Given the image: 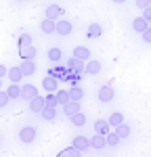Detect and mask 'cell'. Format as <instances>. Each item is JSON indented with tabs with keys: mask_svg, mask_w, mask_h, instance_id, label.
<instances>
[{
	"mask_svg": "<svg viewBox=\"0 0 151 157\" xmlns=\"http://www.w3.org/2000/svg\"><path fill=\"white\" fill-rule=\"evenodd\" d=\"M6 105H9V94H6V90H0V109Z\"/></svg>",
	"mask_w": 151,
	"mask_h": 157,
	"instance_id": "34",
	"label": "cell"
},
{
	"mask_svg": "<svg viewBox=\"0 0 151 157\" xmlns=\"http://www.w3.org/2000/svg\"><path fill=\"white\" fill-rule=\"evenodd\" d=\"M80 111V101H69V103H65L63 105V113L69 117V115H74V113H78Z\"/></svg>",
	"mask_w": 151,
	"mask_h": 157,
	"instance_id": "15",
	"label": "cell"
},
{
	"mask_svg": "<svg viewBox=\"0 0 151 157\" xmlns=\"http://www.w3.org/2000/svg\"><path fill=\"white\" fill-rule=\"evenodd\" d=\"M25 46H32V36L29 34H21L19 36V48H25Z\"/></svg>",
	"mask_w": 151,
	"mask_h": 157,
	"instance_id": "31",
	"label": "cell"
},
{
	"mask_svg": "<svg viewBox=\"0 0 151 157\" xmlns=\"http://www.w3.org/2000/svg\"><path fill=\"white\" fill-rule=\"evenodd\" d=\"M120 140H122V138H120L115 132H111V130L105 134V143H107V147H118V145H120Z\"/></svg>",
	"mask_w": 151,
	"mask_h": 157,
	"instance_id": "21",
	"label": "cell"
},
{
	"mask_svg": "<svg viewBox=\"0 0 151 157\" xmlns=\"http://www.w3.org/2000/svg\"><path fill=\"white\" fill-rule=\"evenodd\" d=\"M111 2H115V4H122V2H126V0H111Z\"/></svg>",
	"mask_w": 151,
	"mask_h": 157,
	"instance_id": "40",
	"label": "cell"
},
{
	"mask_svg": "<svg viewBox=\"0 0 151 157\" xmlns=\"http://www.w3.org/2000/svg\"><path fill=\"white\" fill-rule=\"evenodd\" d=\"M40 115H42V120H46V121L55 120L57 117V107H44L40 111Z\"/></svg>",
	"mask_w": 151,
	"mask_h": 157,
	"instance_id": "20",
	"label": "cell"
},
{
	"mask_svg": "<svg viewBox=\"0 0 151 157\" xmlns=\"http://www.w3.org/2000/svg\"><path fill=\"white\" fill-rule=\"evenodd\" d=\"M72 57H76V59H80V61H84V63H86V61L90 59V50H88L86 46H76Z\"/></svg>",
	"mask_w": 151,
	"mask_h": 157,
	"instance_id": "14",
	"label": "cell"
},
{
	"mask_svg": "<svg viewBox=\"0 0 151 157\" xmlns=\"http://www.w3.org/2000/svg\"><path fill=\"white\" fill-rule=\"evenodd\" d=\"M65 153H67L69 157H82V151H78L76 147H67V149H65Z\"/></svg>",
	"mask_w": 151,
	"mask_h": 157,
	"instance_id": "33",
	"label": "cell"
},
{
	"mask_svg": "<svg viewBox=\"0 0 151 157\" xmlns=\"http://www.w3.org/2000/svg\"><path fill=\"white\" fill-rule=\"evenodd\" d=\"M55 23H57V21H52V19H48V17H44L42 23H40V29H42L44 34H55Z\"/></svg>",
	"mask_w": 151,
	"mask_h": 157,
	"instance_id": "19",
	"label": "cell"
},
{
	"mask_svg": "<svg viewBox=\"0 0 151 157\" xmlns=\"http://www.w3.org/2000/svg\"><path fill=\"white\" fill-rule=\"evenodd\" d=\"M143 17L147 19V23H151V6H147V9H143Z\"/></svg>",
	"mask_w": 151,
	"mask_h": 157,
	"instance_id": "37",
	"label": "cell"
},
{
	"mask_svg": "<svg viewBox=\"0 0 151 157\" xmlns=\"http://www.w3.org/2000/svg\"><path fill=\"white\" fill-rule=\"evenodd\" d=\"M84 65H86V63H84V61H80V59H76V57H72V59L67 61V69H72V71H84Z\"/></svg>",
	"mask_w": 151,
	"mask_h": 157,
	"instance_id": "17",
	"label": "cell"
},
{
	"mask_svg": "<svg viewBox=\"0 0 151 157\" xmlns=\"http://www.w3.org/2000/svg\"><path fill=\"white\" fill-rule=\"evenodd\" d=\"M63 15H65V11H63L59 4H48L46 11H44V17H48L52 21H59V17H63Z\"/></svg>",
	"mask_w": 151,
	"mask_h": 157,
	"instance_id": "3",
	"label": "cell"
},
{
	"mask_svg": "<svg viewBox=\"0 0 151 157\" xmlns=\"http://www.w3.org/2000/svg\"><path fill=\"white\" fill-rule=\"evenodd\" d=\"M90 147L97 149V151L105 149V147H107V143H105V134H92V138H90Z\"/></svg>",
	"mask_w": 151,
	"mask_h": 157,
	"instance_id": "11",
	"label": "cell"
},
{
	"mask_svg": "<svg viewBox=\"0 0 151 157\" xmlns=\"http://www.w3.org/2000/svg\"><path fill=\"white\" fill-rule=\"evenodd\" d=\"M34 97H38V88H36L34 84L21 86V98H25V101H32Z\"/></svg>",
	"mask_w": 151,
	"mask_h": 157,
	"instance_id": "9",
	"label": "cell"
},
{
	"mask_svg": "<svg viewBox=\"0 0 151 157\" xmlns=\"http://www.w3.org/2000/svg\"><path fill=\"white\" fill-rule=\"evenodd\" d=\"M19 2H21V0H19Z\"/></svg>",
	"mask_w": 151,
	"mask_h": 157,
	"instance_id": "42",
	"label": "cell"
},
{
	"mask_svg": "<svg viewBox=\"0 0 151 157\" xmlns=\"http://www.w3.org/2000/svg\"><path fill=\"white\" fill-rule=\"evenodd\" d=\"M55 34H59V36H69V34H72V23H69L67 19H59V21L55 23Z\"/></svg>",
	"mask_w": 151,
	"mask_h": 157,
	"instance_id": "4",
	"label": "cell"
},
{
	"mask_svg": "<svg viewBox=\"0 0 151 157\" xmlns=\"http://www.w3.org/2000/svg\"><path fill=\"white\" fill-rule=\"evenodd\" d=\"M6 94H9V98H21V86L19 84H9Z\"/></svg>",
	"mask_w": 151,
	"mask_h": 157,
	"instance_id": "22",
	"label": "cell"
},
{
	"mask_svg": "<svg viewBox=\"0 0 151 157\" xmlns=\"http://www.w3.org/2000/svg\"><path fill=\"white\" fill-rule=\"evenodd\" d=\"M101 71V61L97 59H88L86 65H84V73H88V75H97V73Z\"/></svg>",
	"mask_w": 151,
	"mask_h": 157,
	"instance_id": "5",
	"label": "cell"
},
{
	"mask_svg": "<svg viewBox=\"0 0 151 157\" xmlns=\"http://www.w3.org/2000/svg\"><path fill=\"white\" fill-rule=\"evenodd\" d=\"M34 138H36V128H34V126H23V128L19 130V140H21V143L29 145V143H34Z\"/></svg>",
	"mask_w": 151,
	"mask_h": 157,
	"instance_id": "2",
	"label": "cell"
},
{
	"mask_svg": "<svg viewBox=\"0 0 151 157\" xmlns=\"http://www.w3.org/2000/svg\"><path fill=\"white\" fill-rule=\"evenodd\" d=\"M113 132L118 134L120 138H128V136H130V126H128V124H120V126H115Z\"/></svg>",
	"mask_w": 151,
	"mask_h": 157,
	"instance_id": "25",
	"label": "cell"
},
{
	"mask_svg": "<svg viewBox=\"0 0 151 157\" xmlns=\"http://www.w3.org/2000/svg\"><path fill=\"white\" fill-rule=\"evenodd\" d=\"M65 73H67V67H59V69H57V67H52V69L48 71V75L57 78V80H63V78H65Z\"/></svg>",
	"mask_w": 151,
	"mask_h": 157,
	"instance_id": "30",
	"label": "cell"
},
{
	"mask_svg": "<svg viewBox=\"0 0 151 157\" xmlns=\"http://www.w3.org/2000/svg\"><path fill=\"white\" fill-rule=\"evenodd\" d=\"M0 90H2V80H0Z\"/></svg>",
	"mask_w": 151,
	"mask_h": 157,
	"instance_id": "41",
	"label": "cell"
},
{
	"mask_svg": "<svg viewBox=\"0 0 151 157\" xmlns=\"http://www.w3.org/2000/svg\"><path fill=\"white\" fill-rule=\"evenodd\" d=\"M44 107H46V101L40 97V94H38V97H34L32 101H29V111H32V113H40V111H42Z\"/></svg>",
	"mask_w": 151,
	"mask_h": 157,
	"instance_id": "7",
	"label": "cell"
},
{
	"mask_svg": "<svg viewBox=\"0 0 151 157\" xmlns=\"http://www.w3.org/2000/svg\"><path fill=\"white\" fill-rule=\"evenodd\" d=\"M9 80H11L13 84H19L21 80H23V71H21V67H9Z\"/></svg>",
	"mask_w": 151,
	"mask_h": 157,
	"instance_id": "12",
	"label": "cell"
},
{
	"mask_svg": "<svg viewBox=\"0 0 151 157\" xmlns=\"http://www.w3.org/2000/svg\"><path fill=\"white\" fill-rule=\"evenodd\" d=\"M97 97H99L101 103H111L113 97H115V92H113L111 84H109V82H107V84H103V86L99 88V94H97Z\"/></svg>",
	"mask_w": 151,
	"mask_h": 157,
	"instance_id": "1",
	"label": "cell"
},
{
	"mask_svg": "<svg viewBox=\"0 0 151 157\" xmlns=\"http://www.w3.org/2000/svg\"><path fill=\"white\" fill-rule=\"evenodd\" d=\"M72 147H76L78 151H88L90 149V138H86V136H76L74 138V143H72Z\"/></svg>",
	"mask_w": 151,
	"mask_h": 157,
	"instance_id": "8",
	"label": "cell"
},
{
	"mask_svg": "<svg viewBox=\"0 0 151 157\" xmlns=\"http://www.w3.org/2000/svg\"><path fill=\"white\" fill-rule=\"evenodd\" d=\"M44 101H46V107H57L59 103H57V94L55 92H48L46 97H44Z\"/></svg>",
	"mask_w": 151,
	"mask_h": 157,
	"instance_id": "32",
	"label": "cell"
},
{
	"mask_svg": "<svg viewBox=\"0 0 151 157\" xmlns=\"http://www.w3.org/2000/svg\"><path fill=\"white\" fill-rule=\"evenodd\" d=\"M101 34H103V27H101L99 23H90V25L86 27V38H90V40L101 38Z\"/></svg>",
	"mask_w": 151,
	"mask_h": 157,
	"instance_id": "13",
	"label": "cell"
},
{
	"mask_svg": "<svg viewBox=\"0 0 151 157\" xmlns=\"http://www.w3.org/2000/svg\"><path fill=\"white\" fill-rule=\"evenodd\" d=\"M19 55H21V59H34L36 57V48L34 46H25V48L19 50Z\"/></svg>",
	"mask_w": 151,
	"mask_h": 157,
	"instance_id": "29",
	"label": "cell"
},
{
	"mask_svg": "<svg viewBox=\"0 0 151 157\" xmlns=\"http://www.w3.org/2000/svg\"><path fill=\"white\" fill-rule=\"evenodd\" d=\"M109 130H111V126H109L107 120H97L95 121V132L97 134H107Z\"/></svg>",
	"mask_w": 151,
	"mask_h": 157,
	"instance_id": "18",
	"label": "cell"
},
{
	"mask_svg": "<svg viewBox=\"0 0 151 157\" xmlns=\"http://www.w3.org/2000/svg\"><path fill=\"white\" fill-rule=\"evenodd\" d=\"M57 157H69V155H67V153H65V149H63V151H59V153H57Z\"/></svg>",
	"mask_w": 151,
	"mask_h": 157,
	"instance_id": "39",
	"label": "cell"
},
{
	"mask_svg": "<svg viewBox=\"0 0 151 157\" xmlns=\"http://www.w3.org/2000/svg\"><path fill=\"white\" fill-rule=\"evenodd\" d=\"M61 59H63V50H61V48H57V46H55V48L48 50V61H52V63H59Z\"/></svg>",
	"mask_w": 151,
	"mask_h": 157,
	"instance_id": "26",
	"label": "cell"
},
{
	"mask_svg": "<svg viewBox=\"0 0 151 157\" xmlns=\"http://www.w3.org/2000/svg\"><path fill=\"white\" fill-rule=\"evenodd\" d=\"M69 121H72L74 126H84V124H86V115H84L82 111H78L74 115H69Z\"/></svg>",
	"mask_w": 151,
	"mask_h": 157,
	"instance_id": "24",
	"label": "cell"
},
{
	"mask_svg": "<svg viewBox=\"0 0 151 157\" xmlns=\"http://www.w3.org/2000/svg\"><path fill=\"white\" fill-rule=\"evenodd\" d=\"M42 86H44L46 92H57V90H59V80L52 78V75H46V78L42 80Z\"/></svg>",
	"mask_w": 151,
	"mask_h": 157,
	"instance_id": "6",
	"label": "cell"
},
{
	"mask_svg": "<svg viewBox=\"0 0 151 157\" xmlns=\"http://www.w3.org/2000/svg\"><path fill=\"white\" fill-rule=\"evenodd\" d=\"M55 94H57V103H59L61 107L65 105V103H69V101H72V98H69V90H57Z\"/></svg>",
	"mask_w": 151,
	"mask_h": 157,
	"instance_id": "27",
	"label": "cell"
},
{
	"mask_svg": "<svg viewBox=\"0 0 151 157\" xmlns=\"http://www.w3.org/2000/svg\"><path fill=\"white\" fill-rule=\"evenodd\" d=\"M137 2L138 9H147V6H151V0H134Z\"/></svg>",
	"mask_w": 151,
	"mask_h": 157,
	"instance_id": "36",
	"label": "cell"
},
{
	"mask_svg": "<svg viewBox=\"0 0 151 157\" xmlns=\"http://www.w3.org/2000/svg\"><path fill=\"white\" fill-rule=\"evenodd\" d=\"M147 27H149V23H147V19H145V17H137V19L132 21V29H134L137 34H143Z\"/></svg>",
	"mask_w": 151,
	"mask_h": 157,
	"instance_id": "16",
	"label": "cell"
},
{
	"mask_svg": "<svg viewBox=\"0 0 151 157\" xmlns=\"http://www.w3.org/2000/svg\"><path fill=\"white\" fill-rule=\"evenodd\" d=\"M19 67H21V71H23V78L36 73V63H34V59H23V63H21Z\"/></svg>",
	"mask_w": 151,
	"mask_h": 157,
	"instance_id": "10",
	"label": "cell"
},
{
	"mask_svg": "<svg viewBox=\"0 0 151 157\" xmlns=\"http://www.w3.org/2000/svg\"><path fill=\"white\" fill-rule=\"evenodd\" d=\"M141 36H143V40H145L147 44H151V27H147V29H145V32H143Z\"/></svg>",
	"mask_w": 151,
	"mask_h": 157,
	"instance_id": "35",
	"label": "cell"
},
{
	"mask_svg": "<svg viewBox=\"0 0 151 157\" xmlns=\"http://www.w3.org/2000/svg\"><path fill=\"white\" fill-rule=\"evenodd\" d=\"M109 126H113V128H115V126H120V124H124V115H122V113H120V111H115V113H111V115H109Z\"/></svg>",
	"mask_w": 151,
	"mask_h": 157,
	"instance_id": "28",
	"label": "cell"
},
{
	"mask_svg": "<svg viewBox=\"0 0 151 157\" xmlns=\"http://www.w3.org/2000/svg\"><path fill=\"white\" fill-rule=\"evenodd\" d=\"M69 98H72V101H82V98H84V90H82L80 86H72V88H69Z\"/></svg>",
	"mask_w": 151,
	"mask_h": 157,
	"instance_id": "23",
	"label": "cell"
},
{
	"mask_svg": "<svg viewBox=\"0 0 151 157\" xmlns=\"http://www.w3.org/2000/svg\"><path fill=\"white\" fill-rule=\"evenodd\" d=\"M6 73H9V67H4V65H0V80H2V78H4Z\"/></svg>",
	"mask_w": 151,
	"mask_h": 157,
	"instance_id": "38",
	"label": "cell"
}]
</instances>
